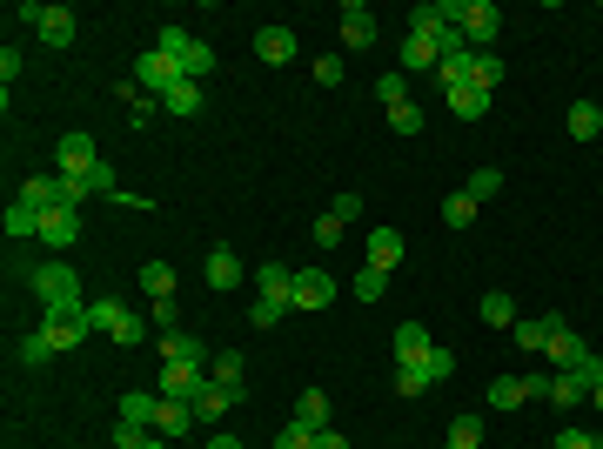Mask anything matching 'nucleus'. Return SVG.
Listing matches in <instances>:
<instances>
[{"mask_svg": "<svg viewBox=\"0 0 603 449\" xmlns=\"http://www.w3.org/2000/svg\"><path fill=\"white\" fill-rule=\"evenodd\" d=\"M34 295H41V309H88V302H81V275L67 269V262H41V269H34Z\"/></svg>", "mask_w": 603, "mask_h": 449, "instance_id": "obj_1", "label": "nucleus"}, {"mask_svg": "<svg viewBox=\"0 0 603 449\" xmlns=\"http://www.w3.org/2000/svg\"><path fill=\"white\" fill-rule=\"evenodd\" d=\"M456 34L469 41V54H496V34H503V7L496 0H463V21Z\"/></svg>", "mask_w": 603, "mask_h": 449, "instance_id": "obj_2", "label": "nucleus"}, {"mask_svg": "<svg viewBox=\"0 0 603 449\" xmlns=\"http://www.w3.org/2000/svg\"><path fill=\"white\" fill-rule=\"evenodd\" d=\"M463 21V0H423V7H409V34H423V41L443 47V34H456Z\"/></svg>", "mask_w": 603, "mask_h": 449, "instance_id": "obj_3", "label": "nucleus"}, {"mask_svg": "<svg viewBox=\"0 0 603 449\" xmlns=\"http://www.w3.org/2000/svg\"><path fill=\"white\" fill-rule=\"evenodd\" d=\"M88 329H108V336L121 342V349L148 336V322H141L134 309H121V302H88Z\"/></svg>", "mask_w": 603, "mask_h": 449, "instance_id": "obj_4", "label": "nucleus"}, {"mask_svg": "<svg viewBox=\"0 0 603 449\" xmlns=\"http://www.w3.org/2000/svg\"><path fill=\"white\" fill-rule=\"evenodd\" d=\"M175 81H181V61H168V54H155V47H148V54L134 61V88H141V94H155V101L175 88Z\"/></svg>", "mask_w": 603, "mask_h": 449, "instance_id": "obj_5", "label": "nucleus"}, {"mask_svg": "<svg viewBox=\"0 0 603 449\" xmlns=\"http://www.w3.org/2000/svg\"><path fill=\"white\" fill-rule=\"evenodd\" d=\"M543 356H550V369H577V362L590 356V342H583L563 315H550V342H543Z\"/></svg>", "mask_w": 603, "mask_h": 449, "instance_id": "obj_6", "label": "nucleus"}, {"mask_svg": "<svg viewBox=\"0 0 603 449\" xmlns=\"http://www.w3.org/2000/svg\"><path fill=\"white\" fill-rule=\"evenodd\" d=\"M41 336L54 342V356H61V349H74V342L88 336V309H81V315H74V309H47L41 315Z\"/></svg>", "mask_w": 603, "mask_h": 449, "instance_id": "obj_7", "label": "nucleus"}, {"mask_svg": "<svg viewBox=\"0 0 603 449\" xmlns=\"http://www.w3.org/2000/svg\"><path fill=\"white\" fill-rule=\"evenodd\" d=\"M295 309H329L335 302V275L329 269H295Z\"/></svg>", "mask_w": 603, "mask_h": 449, "instance_id": "obj_8", "label": "nucleus"}, {"mask_svg": "<svg viewBox=\"0 0 603 449\" xmlns=\"http://www.w3.org/2000/svg\"><path fill=\"white\" fill-rule=\"evenodd\" d=\"M201 382H208V369H201V362H161V396H181V403H195V389Z\"/></svg>", "mask_w": 603, "mask_h": 449, "instance_id": "obj_9", "label": "nucleus"}, {"mask_svg": "<svg viewBox=\"0 0 603 449\" xmlns=\"http://www.w3.org/2000/svg\"><path fill=\"white\" fill-rule=\"evenodd\" d=\"M94 161H101V148H94L81 128H67L61 135V175H94Z\"/></svg>", "mask_w": 603, "mask_h": 449, "instance_id": "obj_10", "label": "nucleus"}, {"mask_svg": "<svg viewBox=\"0 0 603 449\" xmlns=\"http://www.w3.org/2000/svg\"><path fill=\"white\" fill-rule=\"evenodd\" d=\"M41 242L47 248H74L81 242V215H74V208H47L41 215Z\"/></svg>", "mask_w": 603, "mask_h": 449, "instance_id": "obj_11", "label": "nucleus"}, {"mask_svg": "<svg viewBox=\"0 0 603 449\" xmlns=\"http://www.w3.org/2000/svg\"><path fill=\"white\" fill-rule=\"evenodd\" d=\"M235 403H242V389H222L215 376H208V382L195 389V416H201V423H215V416H228Z\"/></svg>", "mask_w": 603, "mask_h": 449, "instance_id": "obj_12", "label": "nucleus"}, {"mask_svg": "<svg viewBox=\"0 0 603 449\" xmlns=\"http://www.w3.org/2000/svg\"><path fill=\"white\" fill-rule=\"evenodd\" d=\"M255 54H262L268 68H289L295 61V34L289 27H262V34H255Z\"/></svg>", "mask_w": 603, "mask_h": 449, "instance_id": "obj_13", "label": "nucleus"}, {"mask_svg": "<svg viewBox=\"0 0 603 449\" xmlns=\"http://www.w3.org/2000/svg\"><path fill=\"white\" fill-rule=\"evenodd\" d=\"M342 41H349V47H376V14H369L362 0L342 7Z\"/></svg>", "mask_w": 603, "mask_h": 449, "instance_id": "obj_14", "label": "nucleus"}, {"mask_svg": "<svg viewBox=\"0 0 603 449\" xmlns=\"http://www.w3.org/2000/svg\"><path fill=\"white\" fill-rule=\"evenodd\" d=\"M402 255H409V242H402L396 228H376V235H369V269H382V275H389V269L402 262Z\"/></svg>", "mask_w": 603, "mask_h": 449, "instance_id": "obj_15", "label": "nucleus"}, {"mask_svg": "<svg viewBox=\"0 0 603 449\" xmlns=\"http://www.w3.org/2000/svg\"><path fill=\"white\" fill-rule=\"evenodd\" d=\"M201 275H208V289H235V282H242V262H235V248H208Z\"/></svg>", "mask_w": 603, "mask_h": 449, "instance_id": "obj_16", "label": "nucleus"}, {"mask_svg": "<svg viewBox=\"0 0 603 449\" xmlns=\"http://www.w3.org/2000/svg\"><path fill=\"white\" fill-rule=\"evenodd\" d=\"M188 423H195V403H181V396H161V409H155V436H168V443H175Z\"/></svg>", "mask_w": 603, "mask_h": 449, "instance_id": "obj_17", "label": "nucleus"}, {"mask_svg": "<svg viewBox=\"0 0 603 449\" xmlns=\"http://www.w3.org/2000/svg\"><path fill=\"white\" fill-rule=\"evenodd\" d=\"M436 61H443V47H436V41L402 34V68H409V74H436Z\"/></svg>", "mask_w": 603, "mask_h": 449, "instance_id": "obj_18", "label": "nucleus"}, {"mask_svg": "<svg viewBox=\"0 0 603 449\" xmlns=\"http://www.w3.org/2000/svg\"><path fill=\"white\" fill-rule=\"evenodd\" d=\"M295 423L315 429V436H322V429H335L329 423V396H322V389H302V396H295Z\"/></svg>", "mask_w": 603, "mask_h": 449, "instance_id": "obj_19", "label": "nucleus"}, {"mask_svg": "<svg viewBox=\"0 0 603 449\" xmlns=\"http://www.w3.org/2000/svg\"><path fill=\"white\" fill-rule=\"evenodd\" d=\"M563 128H570L577 141H597V135H603V108H597V101H570Z\"/></svg>", "mask_w": 603, "mask_h": 449, "instance_id": "obj_20", "label": "nucleus"}, {"mask_svg": "<svg viewBox=\"0 0 603 449\" xmlns=\"http://www.w3.org/2000/svg\"><path fill=\"white\" fill-rule=\"evenodd\" d=\"M443 101H449V114H456V121H483L496 94H483V88H449Z\"/></svg>", "mask_w": 603, "mask_h": 449, "instance_id": "obj_21", "label": "nucleus"}, {"mask_svg": "<svg viewBox=\"0 0 603 449\" xmlns=\"http://www.w3.org/2000/svg\"><path fill=\"white\" fill-rule=\"evenodd\" d=\"M34 34H41L47 47H74V34H81V21H74L67 7H47V21L34 27Z\"/></svg>", "mask_w": 603, "mask_h": 449, "instance_id": "obj_22", "label": "nucleus"}, {"mask_svg": "<svg viewBox=\"0 0 603 449\" xmlns=\"http://www.w3.org/2000/svg\"><path fill=\"white\" fill-rule=\"evenodd\" d=\"M429 349H436V342H429L423 322H402V329H396V369H402V362H423Z\"/></svg>", "mask_w": 603, "mask_h": 449, "instance_id": "obj_23", "label": "nucleus"}, {"mask_svg": "<svg viewBox=\"0 0 603 449\" xmlns=\"http://www.w3.org/2000/svg\"><path fill=\"white\" fill-rule=\"evenodd\" d=\"M255 289L275 295V302H289V295H295V269H282V262H262V269H255ZM289 309H295V302H289Z\"/></svg>", "mask_w": 603, "mask_h": 449, "instance_id": "obj_24", "label": "nucleus"}, {"mask_svg": "<svg viewBox=\"0 0 603 449\" xmlns=\"http://www.w3.org/2000/svg\"><path fill=\"white\" fill-rule=\"evenodd\" d=\"M161 114H175V121L201 114V81H175V88L161 94Z\"/></svg>", "mask_w": 603, "mask_h": 449, "instance_id": "obj_25", "label": "nucleus"}, {"mask_svg": "<svg viewBox=\"0 0 603 449\" xmlns=\"http://www.w3.org/2000/svg\"><path fill=\"white\" fill-rule=\"evenodd\" d=\"M161 362H201V369H208V349H201L195 336H181V329H168V336H161Z\"/></svg>", "mask_w": 603, "mask_h": 449, "instance_id": "obj_26", "label": "nucleus"}, {"mask_svg": "<svg viewBox=\"0 0 603 449\" xmlns=\"http://www.w3.org/2000/svg\"><path fill=\"white\" fill-rule=\"evenodd\" d=\"M208 376L222 382V389H242V376H248V362H242V349H222V356H208Z\"/></svg>", "mask_w": 603, "mask_h": 449, "instance_id": "obj_27", "label": "nucleus"}, {"mask_svg": "<svg viewBox=\"0 0 603 449\" xmlns=\"http://www.w3.org/2000/svg\"><path fill=\"white\" fill-rule=\"evenodd\" d=\"M483 396H490V409H523V403H530V389H523V376H496L490 389H483Z\"/></svg>", "mask_w": 603, "mask_h": 449, "instance_id": "obj_28", "label": "nucleus"}, {"mask_svg": "<svg viewBox=\"0 0 603 449\" xmlns=\"http://www.w3.org/2000/svg\"><path fill=\"white\" fill-rule=\"evenodd\" d=\"M463 195H469L476 208H483V202H496V195H503V168H476V175L463 181Z\"/></svg>", "mask_w": 603, "mask_h": 449, "instance_id": "obj_29", "label": "nucleus"}, {"mask_svg": "<svg viewBox=\"0 0 603 449\" xmlns=\"http://www.w3.org/2000/svg\"><path fill=\"white\" fill-rule=\"evenodd\" d=\"M496 81H503V61H496V54H469V81H463V88L496 94Z\"/></svg>", "mask_w": 603, "mask_h": 449, "instance_id": "obj_30", "label": "nucleus"}, {"mask_svg": "<svg viewBox=\"0 0 603 449\" xmlns=\"http://www.w3.org/2000/svg\"><path fill=\"white\" fill-rule=\"evenodd\" d=\"M483 322H490V329H516V302H510V289H490V295H483Z\"/></svg>", "mask_w": 603, "mask_h": 449, "instance_id": "obj_31", "label": "nucleus"}, {"mask_svg": "<svg viewBox=\"0 0 603 449\" xmlns=\"http://www.w3.org/2000/svg\"><path fill=\"white\" fill-rule=\"evenodd\" d=\"M188 47H195V34H188V27H175V21L155 34V54H168V61H188Z\"/></svg>", "mask_w": 603, "mask_h": 449, "instance_id": "obj_32", "label": "nucleus"}, {"mask_svg": "<svg viewBox=\"0 0 603 449\" xmlns=\"http://www.w3.org/2000/svg\"><path fill=\"white\" fill-rule=\"evenodd\" d=\"M141 289H148V302L175 295V269H168V262H141Z\"/></svg>", "mask_w": 603, "mask_h": 449, "instance_id": "obj_33", "label": "nucleus"}, {"mask_svg": "<svg viewBox=\"0 0 603 449\" xmlns=\"http://www.w3.org/2000/svg\"><path fill=\"white\" fill-rule=\"evenodd\" d=\"M550 403H557V409H570V403H590V389H583V382L570 376V369H557V376H550Z\"/></svg>", "mask_w": 603, "mask_h": 449, "instance_id": "obj_34", "label": "nucleus"}, {"mask_svg": "<svg viewBox=\"0 0 603 449\" xmlns=\"http://www.w3.org/2000/svg\"><path fill=\"white\" fill-rule=\"evenodd\" d=\"M516 349H543V342H550V315H543V322H536V315H516Z\"/></svg>", "mask_w": 603, "mask_h": 449, "instance_id": "obj_35", "label": "nucleus"}, {"mask_svg": "<svg viewBox=\"0 0 603 449\" xmlns=\"http://www.w3.org/2000/svg\"><path fill=\"white\" fill-rule=\"evenodd\" d=\"M7 235H41V208H27L21 195L7 202Z\"/></svg>", "mask_w": 603, "mask_h": 449, "instance_id": "obj_36", "label": "nucleus"}, {"mask_svg": "<svg viewBox=\"0 0 603 449\" xmlns=\"http://www.w3.org/2000/svg\"><path fill=\"white\" fill-rule=\"evenodd\" d=\"M449 449H483V416H456L449 423Z\"/></svg>", "mask_w": 603, "mask_h": 449, "instance_id": "obj_37", "label": "nucleus"}, {"mask_svg": "<svg viewBox=\"0 0 603 449\" xmlns=\"http://www.w3.org/2000/svg\"><path fill=\"white\" fill-rule=\"evenodd\" d=\"M201 74H215V47L195 41L188 47V61H181V81H201Z\"/></svg>", "mask_w": 603, "mask_h": 449, "instance_id": "obj_38", "label": "nucleus"}, {"mask_svg": "<svg viewBox=\"0 0 603 449\" xmlns=\"http://www.w3.org/2000/svg\"><path fill=\"white\" fill-rule=\"evenodd\" d=\"M443 222L449 228H469V222H476V202H469L463 188H456V195H443Z\"/></svg>", "mask_w": 603, "mask_h": 449, "instance_id": "obj_39", "label": "nucleus"}, {"mask_svg": "<svg viewBox=\"0 0 603 449\" xmlns=\"http://www.w3.org/2000/svg\"><path fill=\"white\" fill-rule=\"evenodd\" d=\"M282 309H289V302H275V295H255V302H248V322H255V329H275V322H282Z\"/></svg>", "mask_w": 603, "mask_h": 449, "instance_id": "obj_40", "label": "nucleus"}, {"mask_svg": "<svg viewBox=\"0 0 603 449\" xmlns=\"http://www.w3.org/2000/svg\"><path fill=\"white\" fill-rule=\"evenodd\" d=\"M429 389H436V382H429L416 362H402V369H396V396H429Z\"/></svg>", "mask_w": 603, "mask_h": 449, "instance_id": "obj_41", "label": "nucleus"}, {"mask_svg": "<svg viewBox=\"0 0 603 449\" xmlns=\"http://www.w3.org/2000/svg\"><path fill=\"white\" fill-rule=\"evenodd\" d=\"M376 101H382V108H402V101H409V74H382Z\"/></svg>", "mask_w": 603, "mask_h": 449, "instance_id": "obj_42", "label": "nucleus"}, {"mask_svg": "<svg viewBox=\"0 0 603 449\" xmlns=\"http://www.w3.org/2000/svg\"><path fill=\"white\" fill-rule=\"evenodd\" d=\"M349 289H356L362 302H376V295L389 289V275H382V269H369V262H362V269H356V282H349Z\"/></svg>", "mask_w": 603, "mask_h": 449, "instance_id": "obj_43", "label": "nucleus"}, {"mask_svg": "<svg viewBox=\"0 0 603 449\" xmlns=\"http://www.w3.org/2000/svg\"><path fill=\"white\" fill-rule=\"evenodd\" d=\"M416 369H423L429 382H449V376H456V356H449V349H429V356L416 362Z\"/></svg>", "mask_w": 603, "mask_h": 449, "instance_id": "obj_44", "label": "nucleus"}, {"mask_svg": "<svg viewBox=\"0 0 603 449\" xmlns=\"http://www.w3.org/2000/svg\"><path fill=\"white\" fill-rule=\"evenodd\" d=\"M389 128H396V135H423V108H416V101L389 108Z\"/></svg>", "mask_w": 603, "mask_h": 449, "instance_id": "obj_45", "label": "nucleus"}, {"mask_svg": "<svg viewBox=\"0 0 603 449\" xmlns=\"http://www.w3.org/2000/svg\"><path fill=\"white\" fill-rule=\"evenodd\" d=\"M47 356H54V342H47L41 329H34V336H21V369H41Z\"/></svg>", "mask_w": 603, "mask_h": 449, "instance_id": "obj_46", "label": "nucleus"}, {"mask_svg": "<svg viewBox=\"0 0 603 449\" xmlns=\"http://www.w3.org/2000/svg\"><path fill=\"white\" fill-rule=\"evenodd\" d=\"M275 449H315V429H302V423L289 416V423L275 429Z\"/></svg>", "mask_w": 603, "mask_h": 449, "instance_id": "obj_47", "label": "nucleus"}, {"mask_svg": "<svg viewBox=\"0 0 603 449\" xmlns=\"http://www.w3.org/2000/svg\"><path fill=\"white\" fill-rule=\"evenodd\" d=\"M309 242H315V248H335V242H342V222H335V215H315Z\"/></svg>", "mask_w": 603, "mask_h": 449, "instance_id": "obj_48", "label": "nucleus"}, {"mask_svg": "<svg viewBox=\"0 0 603 449\" xmlns=\"http://www.w3.org/2000/svg\"><path fill=\"white\" fill-rule=\"evenodd\" d=\"M88 188H94V195H121V181H114V168H108V161H94Z\"/></svg>", "mask_w": 603, "mask_h": 449, "instance_id": "obj_49", "label": "nucleus"}, {"mask_svg": "<svg viewBox=\"0 0 603 449\" xmlns=\"http://www.w3.org/2000/svg\"><path fill=\"white\" fill-rule=\"evenodd\" d=\"M550 449H603V443H597V436H590V429H563V436H557V443H550Z\"/></svg>", "mask_w": 603, "mask_h": 449, "instance_id": "obj_50", "label": "nucleus"}, {"mask_svg": "<svg viewBox=\"0 0 603 449\" xmlns=\"http://www.w3.org/2000/svg\"><path fill=\"white\" fill-rule=\"evenodd\" d=\"M315 81H322V88H342V61L322 54V61H315Z\"/></svg>", "mask_w": 603, "mask_h": 449, "instance_id": "obj_51", "label": "nucleus"}, {"mask_svg": "<svg viewBox=\"0 0 603 449\" xmlns=\"http://www.w3.org/2000/svg\"><path fill=\"white\" fill-rule=\"evenodd\" d=\"M329 215H335V222H342V228H349V222H356V215H362V195H335V208H329Z\"/></svg>", "mask_w": 603, "mask_h": 449, "instance_id": "obj_52", "label": "nucleus"}, {"mask_svg": "<svg viewBox=\"0 0 603 449\" xmlns=\"http://www.w3.org/2000/svg\"><path fill=\"white\" fill-rule=\"evenodd\" d=\"M550 376H557V369H530V376H523V389H530V396H543V403H550Z\"/></svg>", "mask_w": 603, "mask_h": 449, "instance_id": "obj_53", "label": "nucleus"}, {"mask_svg": "<svg viewBox=\"0 0 603 449\" xmlns=\"http://www.w3.org/2000/svg\"><path fill=\"white\" fill-rule=\"evenodd\" d=\"M114 443H121V449H141V443H148V429H134V423H114Z\"/></svg>", "mask_w": 603, "mask_h": 449, "instance_id": "obj_54", "label": "nucleus"}, {"mask_svg": "<svg viewBox=\"0 0 603 449\" xmlns=\"http://www.w3.org/2000/svg\"><path fill=\"white\" fill-rule=\"evenodd\" d=\"M315 449H349V436H342V429H322V436H315Z\"/></svg>", "mask_w": 603, "mask_h": 449, "instance_id": "obj_55", "label": "nucleus"}, {"mask_svg": "<svg viewBox=\"0 0 603 449\" xmlns=\"http://www.w3.org/2000/svg\"><path fill=\"white\" fill-rule=\"evenodd\" d=\"M208 449H242V443H235V436H215V443H208Z\"/></svg>", "mask_w": 603, "mask_h": 449, "instance_id": "obj_56", "label": "nucleus"}, {"mask_svg": "<svg viewBox=\"0 0 603 449\" xmlns=\"http://www.w3.org/2000/svg\"><path fill=\"white\" fill-rule=\"evenodd\" d=\"M141 449H175V443H168V436H148V443H141Z\"/></svg>", "mask_w": 603, "mask_h": 449, "instance_id": "obj_57", "label": "nucleus"}, {"mask_svg": "<svg viewBox=\"0 0 603 449\" xmlns=\"http://www.w3.org/2000/svg\"><path fill=\"white\" fill-rule=\"evenodd\" d=\"M590 403H597V409H603V382H597V389H590Z\"/></svg>", "mask_w": 603, "mask_h": 449, "instance_id": "obj_58", "label": "nucleus"}]
</instances>
